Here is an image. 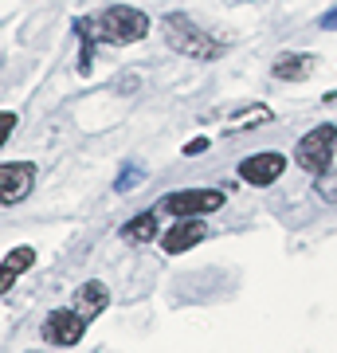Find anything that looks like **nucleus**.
<instances>
[{
	"label": "nucleus",
	"mask_w": 337,
	"mask_h": 353,
	"mask_svg": "<svg viewBox=\"0 0 337 353\" xmlns=\"http://www.w3.org/2000/svg\"><path fill=\"white\" fill-rule=\"evenodd\" d=\"M83 20H87L94 39L118 43V48H130V43L150 36V16L141 12V8H130V4H110L99 16H83Z\"/></svg>",
	"instance_id": "nucleus-1"
},
{
	"label": "nucleus",
	"mask_w": 337,
	"mask_h": 353,
	"mask_svg": "<svg viewBox=\"0 0 337 353\" xmlns=\"http://www.w3.org/2000/svg\"><path fill=\"white\" fill-rule=\"evenodd\" d=\"M283 173H287V157H283V153H255V157H243V161H239V176H243L247 185H255V189L275 185Z\"/></svg>",
	"instance_id": "nucleus-7"
},
{
	"label": "nucleus",
	"mask_w": 337,
	"mask_h": 353,
	"mask_svg": "<svg viewBox=\"0 0 337 353\" xmlns=\"http://www.w3.org/2000/svg\"><path fill=\"white\" fill-rule=\"evenodd\" d=\"M134 185H141V169H138V165H134V169H125V173L118 176V185H114V189L125 192V189H134Z\"/></svg>",
	"instance_id": "nucleus-14"
},
{
	"label": "nucleus",
	"mask_w": 337,
	"mask_h": 353,
	"mask_svg": "<svg viewBox=\"0 0 337 353\" xmlns=\"http://www.w3.org/2000/svg\"><path fill=\"white\" fill-rule=\"evenodd\" d=\"M208 236H212V228L204 224L200 216H188V220H176V224L169 228V232H165V236H161L157 243H161V248H165L169 255H181V252H188V248L204 243Z\"/></svg>",
	"instance_id": "nucleus-8"
},
{
	"label": "nucleus",
	"mask_w": 337,
	"mask_h": 353,
	"mask_svg": "<svg viewBox=\"0 0 337 353\" xmlns=\"http://www.w3.org/2000/svg\"><path fill=\"white\" fill-rule=\"evenodd\" d=\"M83 330H87V322H83V318H79L71 306H59V310H51V314L43 318L39 334H43V341H48V345H59V350H67V345H79Z\"/></svg>",
	"instance_id": "nucleus-6"
},
{
	"label": "nucleus",
	"mask_w": 337,
	"mask_h": 353,
	"mask_svg": "<svg viewBox=\"0 0 337 353\" xmlns=\"http://www.w3.org/2000/svg\"><path fill=\"white\" fill-rule=\"evenodd\" d=\"M28 267H36V248H12V252L4 255V263H0V294H8L16 283V275H24Z\"/></svg>",
	"instance_id": "nucleus-12"
},
{
	"label": "nucleus",
	"mask_w": 337,
	"mask_h": 353,
	"mask_svg": "<svg viewBox=\"0 0 337 353\" xmlns=\"http://www.w3.org/2000/svg\"><path fill=\"white\" fill-rule=\"evenodd\" d=\"M122 240H130V243L161 240V212H157V208H145V212H138L130 224L122 228Z\"/></svg>",
	"instance_id": "nucleus-11"
},
{
	"label": "nucleus",
	"mask_w": 337,
	"mask_h": 353,
	"mask_svg": "<svg viewBox=\"0 0 337 353\" xmlns=\"http://www.w3.org/2000/svg\"><path fill=\"white\" fill-rule=\"evenodd\" d=\"M161 36L165 43L176 51V55H185V59H220L224 55V43L216 36H208L200 24H192V16L185 12H169L161 16Z\"/></svg>",
	"instance_id": "nucleus-2"
},
{
	"label": "nucleus",
	"mask_w": 337,
	"mask_h": 353,
	"mask_svg": "<svg viewBox=\"0 0 337 353\" xmlns=\"http://www.w3.org/2000/svg\"><path fill=\"white\" fill-rule=\"evenodd\" d=\"M314 71H318V55L314 51H287V55H278L271 63V75L278 83H306Z\"/></svg>",
	"instance_id": "nucleus-9"
},
{
	"label": "nucleus",
	"mask_w": 337,
	"mask_h": 353,
	"mask_svg": "<svg viewBox=\"0 0 337 353\" xmlns=\"http://www.w3.org/2000/svg\"><path fill=\"white\" fill-rule=\"evenodd\" d=\"M204 150H208V138H192V141L185 145V153H188V157H196V153H204Z\"/></svg>",
	"instance_id": "nucleus-16"
},
{
	"label": "nucleus",
	"mask_w": 337,
	"mask_h": 353,
	"mask_svg": "<svg viewBox=\"0 0 337 353\" xmlns=\"http://www.w3.org/2000/svg\"><path fill=\"white\" fill-rule=\"evenodd\" d=\"M36 189V165L32 161H4L0 165V208L28 201V192Z\"/></svg>",
	"instance_id": "nucleus-5"
},
{
	"label": "nucleus",
	"mask_w": 337,
	"mask_h": 353,
	"mask_svg": "<svg viewBox=\"0 0 337 353\" xmlns=\"http://www.w3.org/2000/svg\"><path fill=\"white\" fill-rule=\"evenodd\" d=\"M318 24H322L325 32H337V8H329V12H325L322 20H318Z\"/></svg>",
	"instance_id": "nucleus-17"
},
{
	"label": "nucleus",
	"mask_w": 337,
	"mask_h": 353,
	"mask_svg": "<svg viewBox=\"0 0 337 353\" xmlns=\"http://www.w3.org/2000/svg\"><path fill=\"white\" fill-rule=\"evenodd\" d=\"M224 201L227 196L220 189H176V192H169V196H161L157 208L176 216V220H188V216H200V220H204V216L220 212Z\"/></svg>",
	"instance_id": "nucleus-4"
},
{
	"label": "nucleus",
	"mask_w": 337,
	"mask_h": 353,
	"mask_svg": "<svg viewBox=\"0 0 337 353\" xmlns=\"http://www.w3.org/2000/svg\"><path fill=\"white\" fill-rule=\"evenodd\" d=\"M12 130H16V114L12 110H0V145L12 138Z\"/></svg>",
	"instance_id": "nucleus-15"
},
{
	"label": "nucleus",
	"mask_w": 337,
	"mask_h": 353,
	"mask_svg": "<svg viewBox=\"0 0 337 353\" xmlns=\"http://www.w3.org/2000/svg\"><path fill=\"white\" fill-rule=\"evenodd\" d=\"M106 306H110V290H106V283L90 279V283H83V287L75 290V303H71V310H75L83 322H94Z\"/></svg>",
	"instance_id": "nucleus-10"
},
{
	"label": "nucleus",
	"mask_w": 337,
	"mask_h": 353,
	"mask_svg": "<svg viewBox=\"0 0 337 353\" xmlns=\"http://www.w3.org/2000/svg\"><path fill=\"white\" fill-rule=\"evenodd\" d=\"M32 353H36V350H32Z\"/></svg>",
	"instance_id": "nucleus-18"
},
{
	"label": "nucleus",
	"mask_w": 337,
	"mask_h": 353,
	"mask_svg": "<svg viewBox=\"0 0 337 353\" xmlns=\"http://www.w3.org/2000/svg\"><path fill=\"white\" fill-rule=\"evenodd\" d=\"M334 150H337V126L322 122L318 130H310V134L298 141L294 161H298V169H306L310 176H325L329 165H334Z\"/></svg>",
	"instance_id": "nucleus-3"
},
{
	"label": "nucleus",
	"mask_w": 337,
	"mask_h": 353,
	"mask_svg": "<svg viewBox=\"0 0 337 353\" xmlns=\"http://www.w3.org/2000/svg\"><path fill=\"white\" fill-rule=\"evenodd\" d=\"M75 32L83 36V55H79V71L87 75V71H90V55H94V36H90L87 20H75Z\"/></svg>",
	"instance_id": "nucleus-13"
}]
</instances>
